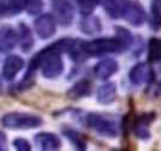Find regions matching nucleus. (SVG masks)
Returning a JSON list of instances; mask_svg holds the SVG:
<instances>
[{"label": "nucleus", "mask_w": 161, "mask_h": 151, "mask_svg": "<svg viewBox=\"0 0 161 151\" xmlns=\"http://www.w3.org/2000/svg\"><path fill=\"white\" fill-rule=\"evenodd\" d=\"M87 124L97 131L98 134L101 135H106V137H115L119 134V123L108 117V115H101V113H89L87 115Z\"/></svg>", "instance_id": "7ed1b4c3"}, {"label": "nucleus", "mask_w": 161, "mask_h": 151, "mask_svg": "<svg viewBox=\"0 0 161 151\" xmlns=\"http://www.w3.org/2000/svg\"><path fill=\"white\" fill-rule=\"evenodd\" d=\"M117 69H119L117 61H115V60L106 58V60H101L100 63H97L93 72H95V76H97L98 79H109Z\"/></svg>", "instance_id": "9d476101"}, {"label": "nucleus", "mask_w": 161, "mask_h": 151, "mask_svg": "<svg viewBox=\"0 0 161 151\" xmlns=\"http://www.w3.org/2000/svg\"><path fill=\"white\" fill-rule=\"evenodd\" d=\"M2 124L8 129H32L41 124V118L32 113L11 112L2 118Z\"/></svg>", "instance_id": "f03ea898"}, {"label": "nucleus", "mask_w": 161, "mask_h": 151, "mask_svg": "<svg viewBox=\"0 0 161 151\" xmlns=\"http://www.w3.org/2000/svg\"><path fill=\"white\" fill-rule=\"evenodd\" d=\"M54 13H55V18L57 21L68 27L71 22H73V18H74V8L71 5L69 0H57L54 3Z\"/></svg>", "instance_id": "20e7f679"}, {"label": "nucleus", "mask_w": 161, "mask_h": 151, "mask_svg": "<svg viewBox=\"0 0 161 151\" xmlns=\"http://www.w3.org/2000/svg\"><path fill=\"white\" fill-rule=\"evenodd\" d=\"M153 118V115L152 117H141L139 118V121L136 123V134L137 135H141V137H147L148 135V132H147V121L148 120H152Z\"/></svg>", "instance_id": "412c9836"}, {"label": "nucleus", "mask_w": 161, "mask_h": 151, "mask_svg": "<svg viewBox=\"0 0 161 151\" xmlns=\"http://www.w3.org/2000/svg\"><path fill=\"white\" fill-rule=\"evenodd\" d=\"M24 8V0H3V3L0 5V11L3 16H14L21 13Z\"/></svg>", "instance_id": "4468645a"}, {"label": "nucleus", "mask_w": 161, "mask_h": 151, "mask_svg": "<svg viewBox=\"0 0 161 151\" xmlns=\"http://www.w3.org/2000/svg\"><path fill=\"white\" fill-rule=\"evenodd\" d=\"M2 148H3V146H2V145H0V149H2Z\"/></svg>", "instance_id": "a878e982"}, {"label": "nucleus", "mask_w": 161, "mask_h": 151, "mask_svg": "<svg viewBox=\"0 0 161 151\" xmlns=\"http://www.w3.org/2000/svg\"><path fill=\"white\" fill-rule=\"evenodd\" d=\"M100 29H101L100 21L93 16H89V14H87V19H82V22H80V30L87 35H93V33L100 32Z\"/></svg>", "instance_id": "dca6fc26"}, {"label": "nucleus", "mask_w": 161, "mask_h": 151, "mask_svg": "<svg viewBox=\"0 0 161 151\" xmlns=\"http://www.w3.org/2000/svg\"><path fill=\"white\" fill-rule=\"evenodd\" d=\"M24 8L29 14H38L43 10L41 0H24Z\"/></svg>", "instance_id": "6ab92c4d"}, {"label": "nucleus", "mask_w": 161, "mask_h": 151, "mask_svg": "<svg viewBox=\"0 0 161 151\" xmlns=\"http://www.w3.org/2000/svg\"><path fill=\"white\" fill-rule=\"evenodd\" d=\"M148 60H150L152 63H161V39H158V38L150 39Z\"/></svg>", "instance_id": "f3484780"}, {"label": "nucleus", "mask_w": 161, "mask_h": 151, "mask_svg": "<svg viewBox=\"0 0 161 151\" xmlns=\"http://www.w3.org/2000/svg\"><path fill=\"white\" fill-rule=\"evenodd\" d=\"M150 22L156 30L161 27V0H153L150 10Z\"/></svg>", "instance_id": "a211bd4d"}, {"label": "nucleus", "mask_w": 161, "mask_h": 151, "mask_svg": "<svg viewBox=\"0 0 161 151\" xmlns=\"http://www.w3.org/2000/svg\"><path fill=\"white\" fill-rule=\"evenodd\" d=\"M18 43L22 47V50H25V52H29L33 46L32 32L25 24H19V27H18Z\"/></svg>", "instance_id": "ddd939ff"}, {"label": "nucleus", "mask_w": 161, "mask_h": 151, "mask_svg": "<svg viewBox=\"0 0 161 151\" xmlns=\"http://www.w3.org/2000/svg\"><path fill=\"white\" fill-rule=\"evenodd\" d=\"M158 91H159V95H161V82H159V85H158Z\"/></svg>", "instance_id": "b1692460"}, {"label": "nucleus", "mask_w": 161, "mask_h": 151, "mask_svg": "<svg viewBox=\"0 0 161 151\" xmlns=\"http://www.w3.org/2000/svg\"><path fill=\"white\" fill-rule=\"evenodd\" d=\"M24 68V60L18 55H10L5 63H3V68H2V76L3 79L7 81H13L16 77V74Z\"/></svg>", "instance_id": "0eeeda50"}, {"label": "nucleus", "mask_w": 161, "mask_h": 151, "mask_svg": "<svg viewBox=\"0 0 161 151\" xmlns=\"http://www.w3.org/2000/svg\"><path fill=\"white\" fill-rule=\"evenodd\" d=\"M123 18L133 25H142L144 21H145V11L137 2H131V0H128L126 8L123 11Z\"/></svg>", "instance_id": "423d86ee"}, {"label": "nucleus", "mask_w": 161, "mask_h": 151, "mask_svg": "<svg viewBox=\"0 0 161 151\" xmlns=\"http://www.w3.org/2000/svg\"><path fill=\"white\" fill-rule=\"evenodd\" d=\"M35 142L36 145L41 148V149H46V151H51V149H58L60 148V140L55 134H49V132H41L35 137Z\"/></svg>", "instance_id": "9b49d317"}, {"label": "nucleus", "mask_w": 161, "mask_h": 151, "mask_svg": "<svg viewBox=\"0 0 161 151\" xmlns=\"http://www.w3.org/2000/svg\"><path fill=\"white\" fill-rule=\"evenodd\" d=\"M73 88H74V90L71 91V95H74V96L89 95V93H90V82H87V81H82V82L76 84Z\"/></svg>", "instance_id": "aec40b11"}, {"label": "nucleus", "mask_w": 161, "mask_h": 151, "mask_svg": "<svg viewBox=\"0 0 161 151\" xmlns=\"http://www.w3.org/2000/svg\"><path fill=\"white\" fill-rule=\"evenodd\" d=\"M2 3H3V0H0V5H2Z\"/></svg>", "instance_id": "393cba45"}, {"label": "nucleus", "mask_w": 161, "mask_h": 151, "mask_svg": "<svg viewBox=\"0 0 161 151\" xmlns=\"http://www.w3.org/2000/svg\"><path fill=\"white\" fill-rule=\"evenodd\" d=\"M18 44V32L11 27H3L0 30V52H10Z\"/></svg>", "instance_id": "1a4fd4ad"}, {"label": "nucleus", "mask_w": 161, "mask_h": 151, "mask_svg": "<svg viewBox=\"0 0 161 151\" xmlns=\"http://www.w3.org/2000/svg\"><path fill=\"white\" fill-rule=\"evenodd\" d=\"M0 87H2V85H0Z\"/></svg>", "instance_id": "bb28decb"}, {"label": "nucleus", "mask_w": 161, "mask_h": 151, "mask_svg": "<svg viewBox=\"0 0 161 151\" xmlns=\"http://www.w3.org/2000/svg\"><path fill=\"white\" fill-rule=\"evenodd\" d=\"M115 98V85L114 84H104L98 90V101L101 104H109Z\"/></svg>", "instance_id": "2eb2a0df"}, {"label": "nucleus", "mask_w": 161, "mask_h": 151, "mask_svg": "<svg viewBox=\"0 0 161 151\" xmlns=\"http://www.w3.org/2000/svg\"><path fill=\"white\" fill-rule=\"evenodd\" d=\"M123 49L126 47L120 38H98L84 44V52L87 57H98V55H106L111 52H122Z\"/></svg>", "instance_id": "f257e3e1"}, {"label": "nucleus", "mask_w": 161, "mask_h": 151, "mask_svg": "<svg viewBox=\"0 0 161 151\" xmlns=\"http://www.w3.org/2000/svg\"><path fill=\"white\" fill-rule=\"evenodd\" d=\"M150 79V66L147 63H137L130 71V82L133 85H142Z\"/></svg>", "instance_id": "6e6552de"}, {"label": "nucleus", "mask_w": 161, "mask_h": 151, "mask_svg": "<svg viewBox=\"0 0 161 151\" xmlns=\"http://www.w3.org/2000/svg\"><path fill=\"white\" fill-rule=\"evenodd\" d=\"M14 148H18L21 151H29L30 149V143L25 142L24 138H18V140H14Z\"/></svg>", "instance_id": "5701e85b"}, {"label": "nucleus", "mask_w": 161, "mask_h": 151, "mask_svg": "<svg viewBox=\"0 0 161 151\" xmlns=\"http://www.w3.org/2000/svg\"><path fill=\"white\" fill-rule=\"evenodd\" d=\"M77 3H79V7H80L84 14H90L93 11V8L97 7L98 0H77Z\"/></svg>", "instance_id": "4be33fe9"}, {"label": "nucleus", "mask_w": 161, "mask_h": 151, "mask_svg": "<svg viewBox=\"0 0 161 151\" xmlns=\"http://www.w3.org/2000/svg\"><path fill=\"white\" fill-rule=\"evenodd\" d=\"M35 32L40 38L47 39L55 33V19L51 14H41L35 21Z\"/></svg>", "instance_id": "39448f33"}, {"label": "nucleus", "mask_w": 161, "mask_h": 151, "mask_svg": "<svg viewBox=\"0 0 161 151\" xmlns=\"http://www.w3.org/2000/svg\"><path fill=\"white\" fill-rule=\"evenodd\" d=\"M126 3H128V0H103L104 10L114 19L123 18V11L126 8Z\"/></svg>", "instance_id": "f8f14e48"}]
</instances>
